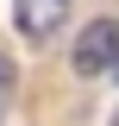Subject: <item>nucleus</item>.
I'll list each match as a JSON object with an SVG mask.
<instances>
[{
  "label": "nucleus",
  "mask_w": 119,
  "mask_h": 126,
  "mask_svg": "<svg viewBox=\"0 0 119 126\" xmlns=\"http://www.w3.org/2000/svg\"><path fill=\"white\" fill-rule=\"evenodd\" d=\"M75 69H82V76L119 69V25H113V19H94V25L75 38Z\"/></svg>",
  "instance_id": "1"
},
{
  "label": "nucleus",
  "mask_w": 119,
  "mask_h": 126,
  "mask_svg": "<svg viewBox=\"0 0 119 126\" xmlns=\"http://www.w3.org/2000/svg\"><path fill=\"white\" fill-rule=\"evenodd\" d=\"M63 6H69V0H19V6H13V25L25 32L31 44H44L50 32L63 25Z\"/></svg>",
  "instance_id": "2"
},
{
  "label": "nucleus",
  "mask_w": 119,
  "mask_h": 126,
  "mask_svg": "<svg viewBox=\"0 0 119 126\" xmlns=\"http://www.w3.org/2000/svg\"><path fill=\"white\" fill-rule=\"evenodd\" d=\"M6 101H13V63L0 57V113H6Z\"/></svg>",
  "instance_id": "3"
},
{
  "label": "nucleus",
  "mask_w": 119,
  "mask_h": 126,
  "mask_svg": "<svg viewBox=\"0 0 119 126\" xmlns=\"http://www.w3.org/2000/svg\"><path fill=\"white\" fill-rule=\"evenodd\" d=\"M113 126H119V113H113Z\"/></svg>",
  "instance_id": "4"
}]
</instances>
